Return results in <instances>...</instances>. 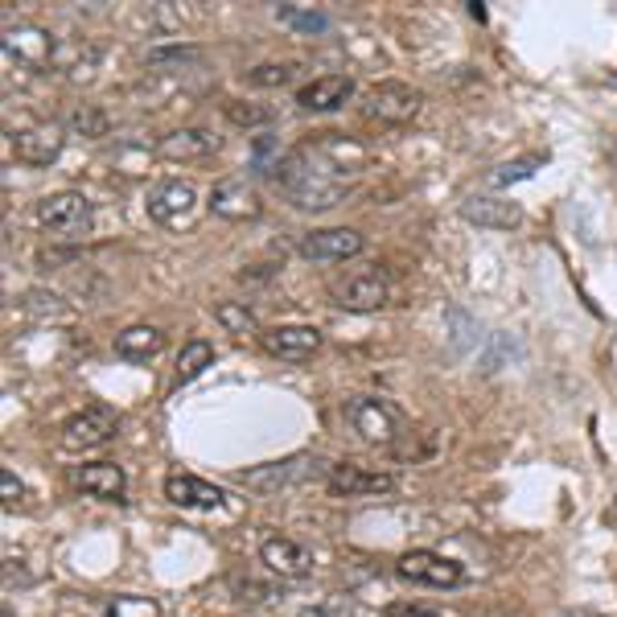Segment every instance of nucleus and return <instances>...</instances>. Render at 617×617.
<instances>
[{
    "instance_id": "f257e3e1",
    "label": "nucleus",
    "mask_w": 617,
    "mask_h": 617,
    "mask_svg": "<svg viewBox=\"0 0 617 617\" xmlns=\"http://www.w3.org/2000/svg\"><path fill=\"white\" fill-rule=\"evenodd\" d=\"M272 177H276V186L288 194V202L301 206V210H330V206H337L342 194H346V182H342L313 148H293V153H284Z\"/></svg>"
},
{
    "instance_id": "f03ea898",
    "label": "nucleus",
    "mask_w": 617,
    "mask_h": 617,
    "mask_svg": "<svg viewBox=\"0 0 617 617\" xmlns=\"http://www.w3.org/2000/svg\"><path fill=\"white\" fill-rule=\"evenodd\" d=\"M38 223L50 239H62V243L87 239L91 227H95L91 198L79 194V189H58V194H46V198L38 202Z\"/></svg>"
},
{
    "instance_id": "7ed1b4c3",
    "label": "nucleus",
    "mask_w": 617,
    "mask_h": 617,
    "mask_svg": "<svg viewBox=\"0 0 617 617\" xmlns=\"http://www.w3.org/2000/svg\"><path fill=\"white\" fill-rule=\"evenodd\" d=\"M342 417L366 444H395V437L403 432V412L383 395H354L346 400Z\"/></svg>"
},
{
    "instance_id": "20e7f679",
    "label": "nucleus",
    "mask_w": 617,
    "mask_h": 617,
    "mask_svg": "<svg viewBox=\"0 0 617 617\" xmlns=\"http://www.w3.org/2000/svg\"><path fill=\"white\" fill-rule=\"evenodd\" d=\"M395 577L408 580V585H420V589H457L466 585V568L441 551L417 548V551H403L395 560Z\"/></svg>"
},
{
    "instance_id": "39448f33",
    "label": "nucleus",
    "mask_w": 617,
    "mask_h": 617,
    "mask_svg": "<svg viewBox=\"0 0 617 617\" xmlns=\"http://www.w3.org/2000/svg\"><path fill=\"white\" fill-rule=\"evenodd\" d=\"M116 429H120V420L111 408L104 403H91V408H82L75 417H67L62 432H58V441L67 453H91V449H104L108 441H116Z\"/></svg>"
},
{
    "instance_id": "423d86ee",
    "label": "nucleus",
    "mask_w": 617,
    "mask_h": 617,
    "mask_svg": "<svg viewBox=\"0 0 617 617\" xmlns=\"http://www.w3.org/2000/svg\"><path fill=\"white\" fill-rule=\"evenodd\" d=\"M420 104H424V95L417 91V87H408V82H375L371 91L363 95V111L371 116V120L379 124H412L420 116Z\"/></svg>"
},
{
    "instance_id": "0eeeda50",
    "label": "nucleus",
    "mask_w": 617,
    "mask_h": 617,
    "mask_svg": "<svg viewBox=\"0 0 617 617\" xmlns=\"http://www.w3.org/2000/svg\"><path fill=\"white\" fill-rule=\"evenodd\" d=\"M322 466L325 461H317V457L296 453V457H284V461H268V466H255V470L239 473V486L243 490H255V494H276V490L308 482Z\"/></svg>"
},
{
    "instance_id": "6e6552de",
    "label": "nucleus",
    "mask_w": 617,
    "mask_h": 617,
    "mask_svg": "<svg viewBox=\"0 0 617 617\" xmlns=\"http://www.w3.org/2000/svg\"><path fill=\"white\" fill-rule=\"evenodd\" d=\"M4 58L29 75H41L55 62V33L41 26H9L4 29Z\"/></svg>"
},
{
    "instance_id": "1a4fd4ad",
    "label": "nucleus",
    "mask_w": 617,
    "mask_h": 617,
    "mask_svg": "<svg viewBox=\"0 0 617 617\" xmlns=\"http://www.w3.org/2000/svg\"><path fill=\"white\" fill-rule=\"evenodd\" d=\"M148 218L161 223V227H186L189 218L198 215V189L174 177V182H161V186L148 189Z\"/></svg>"
},
{
    "instance_id": "9d476101",
    "label": "nucleus",
    "mask_w": 617,
    "mask_h": 617,
    "mask_svg": "<svg viewBox=\"0 0 617 617\" xmlns=\"http://www.w3.org/2000/svg\"><path fill=\"white\" fill-rule=\"evenodd\" d=\"M259 346L281 363H305L322 350V330L317 325H272V330H259Z\"/></svg>"
},
{
    "instance_id": "9b49d317",
    "label": "nucleus",
    "mask_w": 617,
    "mask_h": 617,
    "mask_svg": "<svg viewBox=\"0 0 617 617\" xmlns=\"http://www.w3.org/2000/svg\"><path fill=\"white\" fill-rule=\"evenodd\" d=\"M206 206H210V215L227 218V223H247V218H259V210H264V202H259V194H255L247 177H223V182H215Z\"/></svg>"
},
{
    "instance_id": "f8f14e48",
    "label": "nucleus",
    "mask_w": 617,
    "mask_h": 617,
    "mask_svg": "<svg viewBox=\"0 0 617 617\" xmlns=\"http://www.w3.org/2000/svg\"><path fill=\"white\" fill-rule=\"evenodd\" d=\"M325 486L334 490L337 498H379L395 490V473L383 470H366V466H330L325 470Z\"/></svg>"
},
{
    "instance_id": "ddd939ff",
    "label": "nucleus",
    "mask_w": 617,
    "mask_h": 617,
    "mask_svg": "<svg viewBox=\"0 0 617 617\" xmlns=\"http://www.w3.org/2000/svg\"><path fill=\"white\" fill-rule=\"evenodd\" d=\"M363 247H366V239L354 227L308 231L305 239H301V255L313 259V264H342V259H354Z\"/></svg>"
},
{
    "instance_id": "4468645a",
    "label": "nucleus",
    "mask_w": 617,
    "mask_h": 617,
    "mask_svg": "<svg viewBox=\"0 0 617 617\" xmlns=\"http://www.w3.org/2000/svg\"><path fill=\"white\" fill-rule=\"evenodd\" d=\"M62 145H67V136L58 124H29V128L9 136V148L21 165H55L62 157Z\"/></svg>"
},
{
    "instance_id": "2eb2a0df",
    "label": "nucleus",
    "mask_w": 617,
    "mask_h": 617,
    "mask_svg": "<svg viewBox=\"0 0 617 617\" xmlns=\"http://www.w3.org/2000/svg\"><path fill=\"white\" fill-rule=\"evenodd\" d=\"M259 564L268 568L272 577L281 580H305L313 572V556L305 543H296L288 536H272L259 543Z\"/></svg>"
},
{
    "instance_id": "dca6fc26",
    "label": "nucleus",
    "mask_w": 617,
    "mask_h": 617,
    "mask_svg": "<svg viewBox=\"0 0 617 617\" xmlns=\"http://www.w3.org/2000/svg\"><path fill=\"white\" fill-rule=\"evenodd\" d=\"M334 305L350 308V313H375L388 305V281L379 272H354L334 284Z\"/></svg>"
},
{
    "instance_id": "f3484780",
    "label": "nucleus",
    "mask_w": 617,
    "mask_h": 617,
    "mask_svg": "<svg viewBox=\"0 0 617 617\" xmlns=\"http://www.w3.org/2000/svg\"><path fill=\"white\" fill-rule=\"evenodd\" d=\"M223 140H218L210 128H177V133L161 136L157 140V153H161L165 161H206L210 153H218Z\"/></svg>"
},
{
    "instance_id": "a211bd4d",
    "label": "nucleus",
    "mask_w": 617,
    "mask_h": 617,
    "mask_svg": "<svg viewBox=\"0 0 617 617\" xmlns=\"http://www.w3.org/2000/svg\"><path fill=\"white\" fill-rule=\"evenodd\" d=\"M165 498L182 510H218L227 502V494H223L218 486L202 482L194 473H169V478H165Z\"/></svg>"
},
{
    "instance_id": "6ab92c4d",
    "label": "nucleus",
    "mask_w": 617,
    "mask_h": 617,
    "mask_svg": "<svg viewBox=\"0 0 617 617\" xmlns=\"http://www.w3.org/2000/svg\"><path fill=\"white\" fill-rule=\"evenodd\" d=\"M461 218L486 231H515L523 223V206L507 198H466L461 202Z\"/></svg>"
},
{
    "instance_id": "aec40b11",
    "label": "nucleus",
    "mask_w": 617,
    "mask_h": 617,
    "mask_svg": "<svg viewBox=\"0 0 617 617\" xmlns=\"http://www.w3.org/2000/svg\"><path fill=\"white\" fill-rule=\"evenodd\" d=\"M350 95H354V79H350V75H322V79L305 82V87L296 91V108L337 111V108H346Z\"/></svg>"
},
{
    "instance_id": "412c9836",
    "label": "nucleus",
    "mask_w": 617,
    "mask_h": 617,
    "mask_svg": "<svg viewBox=\"0 0 617 617\" xmlns=\"http://www.w3.org/2000/svg\"><path fill=\"white\" fill-rule=\"evenodd\" d=\"M75 486L82 494L99 498V502H124V490H128V478L116 461H91L75 473Z\"/></svg>"
},
{
    "instance_id": "4be33fe9",
    "label": "nucleus",
    "mask_w": 617,
    "mask_h": 617,
    "mask_svg": "<svg viewBox=\"0 0 617 617\" xmlns=\"http://www.w3.org/2000/svg\"><path fill=\"white\" fill-rule=\"evenodd\" d=\"M165 350V334L157 325H128L124 334H116V359L124 363H153Z\"/></svg>"
},
{
    "instance_id": "5701e85b",
    "label": "nucleus",
    "mask_w": 617,
    "mask_h": 617,
    "mask_svg": "<svg viewBox=\"0 0 617 617\" xmlns=\"http://www.w3.org/2000/svg\"><path fill=\"white\" fill-rule=\"evenodd\" d=\"M317 157H322L330 169H334L337 177H346V174H359L366 165V148L363 145H354V140H346V136H337V133H325L317 145H308Z\"/></svg>"
},
{
    "instance_id": "b1692460",
    "label": "nucleus",
    "mask_w": 617,
    "mask_h": 617,
    "mask_svg": "<svg viewBox=\"0 0 617 617\" xmlns=\"http://www.w3.org/2000/svg\"><path fill=\"white\" fill-rule=\"evenodd\" d=\"M276 21H281L284 29L301 33V38H313V33H325V29H330V17H325L322 9H301V4H281V9H276Z\"/></svg>"
},
{
    "instance_id": "393cba45",
    "label": "nucleus",
    "mask_w": 617,
    "mask_h": 617,
    "mask_svg": "<svg viewBox=\"0 0 617 617\" xmlns=\"http://www.w3.org/2000/svg\"><path fill=\"white\" fill-rule=\"evenodd\" d=\"M215 322L227 330V334H259V322L247 301H218L215 305Z\"/></svg>"
},
{
    "instance_id": "a878e982",
    "label": "nucleus",
    "mask_w": 617,
    "mask_h": 617,
    "mask_svg": "<svg viewBox=\"0 0 617 617\" xmlns=\"http://www.w3.org/2000/svg\"><path fill=\"white\" fill-rule=\"evenodd\" d=\"M206 366H215V346L210 342H186L182 354H177V383H189V379H198Z\"/></svg>"
},
{
    "instance_id": "bb28decb",
    "label": "nucleus",
    "mask_w": 617,
    "mask_h": 617,
    "mask_svg": "<svg viewBox=\"0 0 617 617\" xmlns=\"http://www.w3.org/2000/svg\"><path fill=\"white\" fill-rule=\"evenodd\" d=\"M67 128H70V133L87 136V140H99V136L111 133V120H108V111L99 108V104H82V108L70 111Z\"/></svg>"
},
{
    "instance_id": "cd10ccee",
    "label": "nucleus",
    "mask_w": 617,
    "mask_h": 617,
    "mask_svg": "<svg viewBox=\"0 0 617 617\" xmlns=\"http://www.w3.org/2000/svg\"><path fill=\"white\" fill-rule=\"evenodd\" d=\"M223 116H227L235 128H268L276 120L272 108H259V104H247V99H227L223 104Z\"/></svg>"
},
{
    "instance_id": "c85d7f7f",
    "label": "nucleus",
    "mask_w": 617,
    "mask_h": 617,
    "mask_svg": "<svg viewBox=\"0 0 617 617\" xmlns=\"http://www.w3.org/2000/svg\"><path fill=\"white\" fill-rule=\"evenodd\" d=\"M543 161H548L543 153H531V157H519V161L498 165L494 174H490V186H510V182H523V177L536 174V169H539Z\"/></svg>"
},
{
    "instance_id": "c756f323",
    "label": "nucleus",
    "mask_w": 617,
    "mask_h": 617,
    "mask_svg": "<svg viewBox=\"0 0 617 617\" xmlns=\"http://www.w3.org/2000/svg\"><path fill=\"white\" fill-rule=\"evenodd\" d=\"M296 75V62H264V67L247 70V82L252 87H284V82H293Z\"/></svg>"
},
{
    "instance_id": "7c9ffc66",
    "label": "nucleus",
    "mask_w": 617,
    "mask_h": 617,
    "mask_svg": "<svg viewBox=\"0 0 617 617\" xmlns=\"http://www.w3.org/2000/svg\"><path fill=\"white\" fill-rule=\"evenodd\" d=\"M108 617H161V605L153 597H116L108 601Z\"/></svg>"
},
{
    "instance_id": "2f4dec72",
    "label": "nucleus",
    "mask_w": 617,
    "mask_h": 617,
    "mask_svg": "<svg viewBox=\"0 0 617 617\" xmlns=\"http://www.w3.org/2000/svg\"><path fill=\"white\" fill-rule=\"evenodd\" d=\"M0 494H4V510H13L26 502V486L17 482L13 470H0Z\"/></svg>"
},
{
    "instance_id": "473e14b6",
    "label": "nucleus",
    "mask_w": 617,
    "mask_h": 617,
    "mask_svg": "<svg viewBox=\"0 0 617 617\" xmlns=\"http://www.w3.org/2000/svg\"><path fill=\"white\" fill-rule=\"evenodd\" d=\"M383 617H441L432 605H420V601H391L383 609Z\"/></svg>"
},
{
    "instance_id": "72a5a7b5",
    "label": "nucleus",
    "mask_w": 617,
    "mask_h": 617,
    "mask_svg": "<svg viewBox=\"0 0 617 617\" xmlns=\"http://www.w3.org/2000/svg\"><path fill=\"white\" fill-rule=\"evenodd\" d=\"M609 519H614V527H617V498H614V510H609Z\"/></svg>"
},
{
    "instance_id": "f704fd0d",
    "label": "nucleus",
    "mask_w": 617,
    "mask_h": 617,
    "mask_svg": "<svg viewBox=\"0 0 617 617\" xmlns=\"http://www.w3.org/2000/svg\"><path fill=\"white\" fill-rule=\"evenodd\" d=\"M4 617H13V614H9V609H4Z\"/></svg>"
}]
</instances>
